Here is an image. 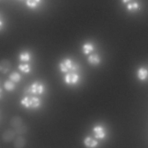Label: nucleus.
<instances>
[{"label": "nucleus", "instance_id": "f257e3e1", "mask_svg": "<svg viewBox=\"0 0 148 148\" xmlns=\"http://www.w3.org/2000/svg\"><path fill=\"white\" fill-rule=\"evenodd\" d=\"M20 103L27 109H33L38 108L40 106L41 101L38 97H25L20 100Z\"/></svg>", "mask_w": 148, "mask_h": 148}, {"label": "nucleus", "instance_id": "f03ea898", "mask_svg": "<svg viewBox=\"0 0 148 148\" xmlns=\"http://www.w3.org/2000/svg\"><path fill=\"white\" fill-rule=\"evenodd\" d=\"M45 91L44 86L40 82L36 81L32 83L27 89V91L30 94L40 95Z\"/></svg>", "mask_w": 148, "mask_h": 148}, {"label": "nucleus", "instance_id": "7ed1b4c3", "mask_svg": "<svg viewBox=\"0 0 148 148\" xmlns=\"http://www.w3.org/2000/svg\"><path fill=\"white\" fill-rule=\"evenodd\" d=\"M73 64L72 61L68 58L63 59L59 64V69L62 73H66L69 71L71 70Z\"/></svg>", "mask_w": 148, "mask_h": 148}, {"label": "nucleus", "instance_id": "20e7f679", "mask_svg": "<svg viewBox=\"0 0 148 148\" xmlns=\"http://www.w3.org/2000/svg\"><path fill=\"white\" fill-rule=\"evenodd\" d=\"M79 80V75L73 72H70L65 75L64 77V81L67 84L73 85L76 84Z\"/></svg>", "mask_w": 148, "mask_h": 148}, {"label": "nucleus", "instance_id": "39448f33", "mask_svg": "<svg viewBox=\"0 0 148 148\" xmlns=\"http://www.w3.org/2000/svg\"><path fill=\"white\" fill-rule=\"evenodd\" d=\"M12 64L9 60L7 59L2 60L0 61V72L2 73H8L11 69Z\"/></svg>", "mask_w": 148, "mask_h": 148}, {"label": "nucleus", "instance_id": "423d86ee", "mask_svg": "<svg viewBox=\"0 0 148 148\" xmlns=\"http://www.w3.org/2000/svg\"><path fill=\"white\" fill-rule=\"evenodd\" d=\"M16 132L12 130H7L5 131L2 134V140L5 142H10L15 137Z\"/></svg>", "mask_w": 148, "mask_h": 148}, {"label": "nucleus", "instance_id": "0eeeda50", "mask_svg": "<svg viewBox=\"0 0 148 148\" xmlns=\"http://www.w3.org/2000/svg\"><path fill=\"white\" fill-rule=\"evenodd\" d=\"M95 137L97 139H103L105 136L104 128L100 125H97L93 128Z\"/></svg>", "mask_w": 148, "mask_h": 148}, {"label": "nucleus", "instance_id": "6e6552de", "mask_svg": "<svg viewBox=\"0 0 148 148\" xmlns=\"http://www.w3.org/2000/svg\"><path fill=\"white\" fill-rule=\"evenodd\" d=\"M87 61L91 65H97L100 63L101 58L98 54H92L88 57Z\"/></svg>", "mask_w": 148, "mask_h": 148}, {"label": "nucleus", "instance_id": "1a4fd4ad", "mask_svg": "<svg viewBox=\"0 0 148 148\" xmlns=\"http://www.w3.org/2000/svg\"><path fill=\"white\" fill-rule=\"evenodd\" d=\"M137 77L141 81L145 80L148 77V71L147 69L144 67L139 68L137 71Z\"/></svg>", "mask_w": 148, "mask_h": 148}, {"label": "nucleus", "instance_id": "9d476101", "mask_svg": "<svg viewBox=\"0 0 148 148\" xmlns=\"http://www.w3.org/2000/svg\"><path fill=\"white\" fill-rule=\"evenodd\" d=\"M84 143L88 148H95L98 145V142L90 136H87L84 139Z\"/></svg>", "mask_w": 148, "mask_h": 148}, {"label": "nucleus", "instance_id": "9b49d317", "mask_svg": "<svg viewBox=\"0 0 148 148\" xmlns=\"http://www.w3.org/2000/svg\"><path fill=\"white\" fill-rule=\"evenodd\" d=\"M26 144V140L23 136L17 137L14 141V146L15 148H23Z\"/></svg>", "mask_w": 148, "mask_h": 148}, {"label": "nucleus", "instance_id": "f8f14e48", "mask_svg": "<svg viewBox=\"0 0 148 148\" xmlns=\"http://www.w3.org/2000/svg\"><path fill=\"white\" fill-rule=\"evenodd\" d=\"M10 124L12 127L16 128L23 124V119L19 116H14L11 119Z\"/></svg>", "mask_w": 148, "mask_h": 148}, {"label": "nucleus", "instance_id": "ddd939ff", "mask_svg": "<svg viewBox=\"0 0 148 148\" xmlns=\"http://www.w3.org/2000/svg\"><path fill=\"white\" fill-rule=\"evenodd\" d=\"M94 49L93 45L91 43H85L82 46V51L84 54L87 55L92 52Z\"/></svg>", "mask_w": 148, "mask_h": 148}, {"label": "nucleus", "instance_id": "4468645a", "mask_svg": "<svg viewBox=\"0 0 148 148\" xmlns=\"http://www.w3.org/2000/svg\"><path fill=\"white\" fill-rule=\"evenodd\" d=\"M128 3L127 4V9L130 12H134L137 10L139 8V5L137 2L128 1Z\"/></svg>", "mask_w": 148, "mask_h": 148}, {"label": "nucleus", "instance_id": "2eb2a0df", "mask_svg": "<svg viewBox=\"0 0 148 148\" xmlns=\"http://www.w3.org/2000/svg\"><path fill=\"white\" fill-rule=\"evenodd\" d=\"M18 58L21 61L28 62L31 60V54L28 51H23L19 54Z\"/></svg>", "mask_w": 148, "mask_h": 148}, {"label": "nucleus", "instance_id": "dca6fc26", "mask_svg": "<svg viewBox=\"0 0 148 148\" xmlns=\"http://www.w3.org/2000/svg\"><path fill=\"white\" fill-rule=\"evenodd\" d=\"M4 88L8 91H12L15 88V84L10 80H7L3 84Z\"/></svg>", "mask_w": 148, "mask_h": 148}, {"label": "nucleus", "instance_id": "f3484780", "mask_svg": "<svg viewBox=\"0 0 148 148\" xmlns=\"http://www.w3.org/2000/svg\"><path fill=\"white\" fill-rule=\"evenodd\" d=\"M10 80L13 83H18L21 79V75L17 72H13L10 74L9 76Z\"/></svg>", "mask_w": 148, "mask_h": 148}, {"label": "nucleus", "instance_id": "a211bd4d", "mask_svg": "<svg viewBox=\"0 0 148 148\" xmlns=\"http://www.w3.org/2000/svg\"><path fill=\"white\" fill-rule=\"evenodd\" d=\"M40 0H27L26 1V5L30 9H35L40 3Z\"/></svg>", "mask_w": 148, "mask_h": 148}, {"label": "nucleus", "instance_id": "6ab92c4d", "mask_svg": "<svg viewBox=\"0 0 148 148\" xmlns=\"http://www.w3.org/2000/svg\"><path fill=\"white\" fill-rule=\"evenodd\" d=\"M18 68L20 71L25 73H28L31 71V67L28 64H20Z\"/></svg>", "mask_w": 148, "mask_h": 148}, {"label": "nucleus", "instance_id": "aec40b11", "mask_svg": "<svg viewBox=\"0 0 148 148\" xmlns=\"http://www.w3.org/2000/svg\"><path fill=\"white\" fill-rule=\"evenodd\" d=\"M15 132L17 135H23L27 132V127L26 125L22 124L20 127L15 128Z\"/></svg>", "mask_w": 148, "mask_h": 148}, {"label": "nucleus", "instance_id": "412c9836", "mask_svg": "<svg viewBox=\"0 0 148 148\" xmlns=\"http://www.w3.org/2000/svg\"><path fill=\"white\" fill-rule=\"evenodd\" d=\"M3 25V21H2L0 20V30L2 28Z\"/></svg>", "mask_w": 148, "mask_h": 148}, {"label": "nucleus", "instance_id": "4be33fe9", "mask_svg": "<svg viewBox=\"0 0 148 148\" xmlns=\"http://www.w3.org/2000/svg\"><path fill=\"white\" fill-rule=\"evenodd\" d=\"M2 95V89L0 88V98H1Z\"/></svg>", "mask_w": 148, "mask_h": 148}]
</instances>
